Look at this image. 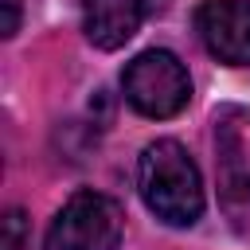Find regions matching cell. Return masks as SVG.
Returning <instances> with one entry per match:
<instances>
[{
    "label": "cell",
    "instance_id": "52a82bcc",
    "mask_svg": "<svg viewBox=\"0 0 250 250\" xmlns=\"http://www.w3.org/2000/svg\"><path fill=\"white\" fill-rule=\"evenodd\" d=\"M4 35H16V27H20V0H4Z\"/></svg>",
    "mask_w": 250,
    "mask_h": 250
},
{
    "label": "cell",
    "instance_id": "5b68a950",
    "mask_svg": "<svg viewBox=\"0 0 250 250\" xmlns=\"http://www.w3.org/2000/svg\"><path fill=\"white\" fill-rule=\"evenodd\" d=\"M152 8L156 0H82V31L98 51H117L141 31Z\"/></svg>",
    "mask_w": 250,
    "mask_h": 250
},
{
    "label": "cell",
    "instance_id": "277c9868",
    "mask_svg": "<svg viewBox=\"0 0 250 250\" xmlns=\"http://www.w3.org/2000/svg\"><path fill=\"white\" fill-rule=\"evenodd\" d=\"M203 47L227 66H250V0H203L195 8Z\"/></svg>",
    "mask_w": 250,
    "mask_h": 250
},
{
    "label": "cell",
    "instance_id": "3957f363",
    "mask_svg": "<svg viewBox=\"0 0 250 250\" xmlns=\"http://www.w3.org/2000/svg\"><path fill=\"white\" fill-rule=\"evenodd\" d=\"M125 215L117 199L102 191H74L55 215L43 250H113L121 242Z\"/></svg>",
    "mask_w": 250,
    "mask_h": 250
},
{
    "label": "cell",
    "instance_id": "6da1fadb",
    "mask_svg": "<svg viewBox=\"0 0 250 250\" xmlns=\"http://www.w3.org/2000/svg\"><path fill=\"white\" fill-rule=\"evenodd\" d=\"M137 188L145 207L168 227H191L203 215V180L180 141H152L137 160Z\"/></svg>",
    "mask_w": 250,
    "mask_h": 250
},
{
    "label": "cell",
    "instance_id": "8992f818",
    "mask_svg": "<svg viewBox=\"0 0 250 250\" xmlns=\"http://www.w3.org/2000/svg\"><path fill=\"white\" fill-rule=\"evenodd\" d=\"M23 211H8L4 215V250H23Z\"/></svg>",
    "mask_w": 250,
    "mask_h": 250
},
{
    "label": "cell",
    "instance_id": "7a4b0ae2",
    "mask_svg": "<svg viewBox=\"0 0 250 250\" xmlns=\"http://www.w3.org/2000/svg\"><path fill=\"white\" fill-rule=\"evenodd\" d=\"M121 90L129 98V105L145 117H176L188 102H191V78H188V66L172 55V51H141L125 74H121Z\"/></svg>",
    "mask_w": 250,
    "mask_h": 250
}]
</instances>
